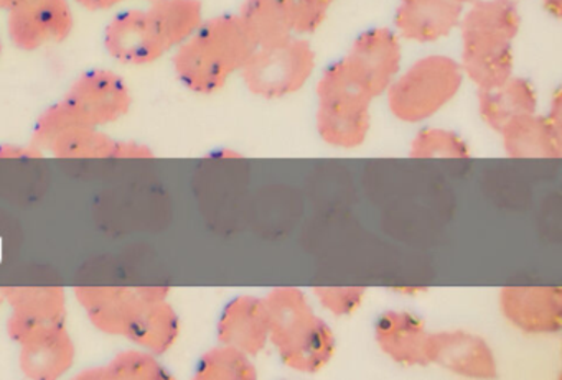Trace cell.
I'll return each mask as SVG.
<instances>
[{"instance_id":"52a82bcc","label":"cell","mask_w":562,"mask_h":380,"mask_svg":"<svg viewBox=\"0 0 562 380\" xmlns=\"http://www.w3.org/2000/svg\"><path fill=\"white\" fill-rule=\"evenodd\" d=\"M61 101L78 123L97 129L120 123L134 103L124 78L110 70H91L80 74Z\"/></svg>"},{"instance_id":"f1b7e54d","label":"cell","mask_w":562,"mask_h":380,"mask_svg":"<svg viewBox=\"0 0 562 380\" xmlns=\"http://www.w3.org/2000/svg\"><path fill=\"white\" fill-rule=\"evenodd\" d=\"M154 159L150 147L134 140H116L113 160H147Z\"/></svg>"},{"instance_id":"836d02e7","label":"cell","mask_w":562,"mask_h":380,"mask_svg":"<svg viewBox=\"0 0 562 380\" xmlns=\"http://www.w3.org/2000/svg\"><path fill=\"white\" fill-rule=\"evenodd\" d=\"M22 0H0V12H11L12 9L18 8L21 4Z\"/></svg>"},{"instance_id":"e0dca14e","label":"cell","mask_w":562,"mask_h":380,"mask_svg":"<svg viewBox=\"0 0 562 380\" xmlns=\"http://www.w3.org/2000/svg\"><path fill=\"white\" fill-rule=\"evenodd\" d=\"M499 133L512 159H561L562 130L546 116L531 113L515 117Z\"/></svg>"},{"instance_id":"277c9868","label":"cell","mask_w":562,"mask_h":380,"mask_svg":"<svg viewBox=\"0 0 562 380\" xmlns=\"http://www.w3.org/2000/svg\"><path fill=\"white\" fill-rule=\"evenodd\" d=\"M463 71L453 58L430 55L394 78L387 88V106L403 123L429 119L449 104L462 87Z\"/></svg>"},{"instance_id":"9a60e30c","label":"cell","mask_w":562,"mask_h":380,"mask_svg":"<svg viewBox=\"0 0 562 380\" xmlns=\"http://www.w3.org/2000/svg\"><path fill=\"white\" fill-rule=\"evenodd\" d=\"M462 14L453 0H401L394 24L406 41L430 44L456 31Z\"/></svg>"},{"instance_id":"83f0119b","label":"cell","mask_w":562,"mask_h":380,"mask_svg":"<svg viewBox=\"0 0 562 380\" xmlns=\"http://www.w3.org/2000/svg\"><path fill=\"white\" fill-rule=\"evenodd\" d=\"M314 295L330 313L347 316L360 308L367 290L363 287H317Z\"/></svg>"},{"instance_id":"2e32d148","label":"cell","mask_w":562,"mask_h":380,"mask_svg":"<svg viewBox=\"0 0 562 380\" xmlns=\"http://www.w3.org/2000/svg\"><path fill=\"white\" fill-rule=\"evenodd\" d=\"M218 339L248 356H258L269 341L265 298L238 297L229 301L218 321Z\"/></svg>"},{"instance_id":"3957f363","label":"cell","mask_w":562,"mask_h":380,"mask_svg":"<svg viewBox=\"0 0 562 380\" xmlns=\"http://www.w3.org/2000/svg\"><path fill=\"white\" fill-rule=\"evenodd\" d=\"M269 341L282 362L297 372H318L335 354L334 331L312 310L299 288L279 287L265 298Z\"/></svg>"},{"instance_id":"7402d4cb","label":"cell","mask_w":562,"mask_h":380,"mask_svg":"<svg viewBox=\"0 0 562 380\" xmlns=\"http://www.w3.org/2000/svg\"><path fill=\"white\" fill-rule=\"evenodd\" d=\"M238 19L256 48L276 47L294 37L285 0H245Z\"/></svg>"},{"instance_id":"ba28073f","label":"cell","mask_w":562,"mask_h":380,"mask_svg":"<svg viewBox=\"0 0 562 380\" xmlns=\"http://www.w3.org/2000/svg\"><path fill=\"white\" fill-rule=\"evenodd\" d=\"M9 314V337L19 346L67 326V291L61 287H2Z\"/></svg>"},{"instance_id":"d4e9b609","label":"cell","mask_w":562,"mask_h":380,"mask_svg":"<svg viewBox=\"0 0 562 380\" xmlns=\"http://www.w3.org/2000/svg\"><path fill=\"white\" fill-rule=\"evenodd\" d=\"M258 377L248 354L223 344L203 354L195 370L199 380H252Z\"/></svg>"},{"instance_id":"8992f818","label":"cell","mask_w":562,"mask_h":380,"mask_svg":"<svg viewBox=\"0 0 562 380\" xmlns=\"http://www.w3.org/2000/svg\"><path fill=\"white\" fill-rule=\"evenodd\" d=\"M314 68L312 45L292 37L276 47L256 48L239 73L252 94L265 100H279L302 90Z\"/></svg>"},{"instance_id":"4fadbf2b","label":"cell","mask_w":562,"mask_h":380,"mask_svg":"<svg viewBox=\"0 0 562 380\" xmlns=\"http://www.w3.org/2000/svg\"><path fill=\"white\" fill-rule=\"evenodd\" d=\"M426 357L427 364L470 379H492L498 372L495 353L488 343L467 331L429 333Z\"/></svg>"},{"instance_id":"d6a6232c","label":"cell","mask_w":562,"mask_h":380,"mask_svg":"<svg viewBox=\"0 0 562 380\" xmlns=\"http://www.w3.org/2000/svg\"><path fill=\"white\" fill-rule=\"evenodd\" d=\"M542 5H544L546 12H548L549 15H552V18H561V0H542Z\"/></svg>"},{"instance_id":"603a6c76","label":"cell","mask_w":562,"mask_h":380,"mask_svg":"<svg viewBox=\"0 0 562 380\" xmlns=\"http://www.w3.org/2000/svg\"><path fill=\"white\" fill-rule=\"evenodd\" d=\"M116 139L103 129L74 124L61 130L47 152L61 160H113Z\"/></svg>"},{"instance_id":"6da1fadb","label":"cell","mask_w":562,"mask_h":380,"mask_svg":"<svg viewBox=\"0 0 562 380\" xmlns=\"http://www.w3.org/2000/svg\"><path fill=\"white\" fill-rule=\"evenodd\" d=\"M203 24L200 0H149L130 9L104 28V48L117 64L147 67L183 44Z\"/></svg>"},{"instance_id":"e575fe53","label":"cell","mask_w":562,"mask_h":380,"mask_svg":"<svg viewBox=\"0 0 562 380\" xmlns=\"http://www.w3.org/2000/svg\"><path fill=\"white\" fill-rule=\"evenodd\" d=\"M453 2H457V4L465 5V4H473L475 0H453Z\"/></svg>"},{"instance_id":"4316f807","label":"cell","mask_w":562,"mask_h":380,"mask_svg":"<svg viewBox=\"0 0 562 380\" xmlns=\"http://www.w3.org/2000/svg\"><path fill=\"white\" fill-rule=\"evenodd\" d=\"M335 0H285L294 34H314L327 19Z\"/></svg>"},{"instance_id":"4dcf8cb0","label":"cell","mask_w":562,"mask_h":380,"mask_svg":"<svg viewBox=\"0 0 562 380\" xmlns=\"http://www.w3.org/2000/svg\"><path fill=\"white\" fill-rule=\"evenodd\" d=\"M85 11L90 12H104L111 11V9L117 8V5L130 2V0H74Z\"/></svg>"},{"instance_id":"8fae6325","label":"cell","mask_w":562,"mask_h":380,"mask_svg":"<svg viewBox=\"0 0 562 380\" xmlns=\"http://www.w3.org/2000/svg\"><path fill=\"white\" fill-rule=\"evenodd\" d=\"M75 19L70 0H22L8 12V34L22 51H37L70 37Z\"/></svg>"},{"instance_id":"9c48e42d","label":"cell","mask_w":562,"mask_h":380,"mask_svg":"<svg viewBox=\"0 0 562 380\" xmlns=\"http://www.w3.org/2000/svg\"><path fill=\"white\" fill-rule=\"evenodd\" d=\"M75 298L90 323L110 336H126L137 314L153 303L167 300L169 287H77Z\"/></svg>"},{"instance_id":"7a4b0ae2","label":"cell","mask_w":562,"mask_h":380,"mask_svg":"<svg viewBox=\"0 0 562 380\" xmlns=\"http://www.w3.org/2000/svg\"><path fill=\"white\" fill-rule=\"evenodd\" d=\"M256 50L238 15H220L203 24L173 50L177 80L195 94L218 93L241 71Z\"/></svg>"},{"instance_id":"30bf717a","label":"cell","mask_w":562,"mask_h":380,"mask_svg":"<svg viewBox=\"0 0 562 380\" xmlns=\"http://www.w3.org/2000/svg\"><path fill=\"white\" fill-rule=\"evenodd\" d=\"M348 77L371 97L386 93L400 73V38L390 28H373L355 41L350 54L340 60Z\"/></svg>"},{"instance_id":"5bb4252c","label":"cell","mask_w":562,"mask_h":380,"mask_svg":"<svg viewBox=\"0 0 562 380\" xmlns=\"http://www.w3.org/2000/svg\"><path fill=\"white\" fill-rule=\"evenodd\" d=\"M503 316L528 334H554L562 327L559 287H506L499 291Z\"/></svg>"},{"instance_id":"ffe728a7","label":"cell","mask_w":562,"mask_h":380,"mask_svg":"<svg viewBox=\"0 0 562 380\" xmlns=\"http://www.w3.org/2000/svg\"><path fill=\"white\" fill-rule=\"evenodd\" d=\"M538 94L529 81L512 77L488 90H479V111L483 123L499 133L509 120L536 113Z\"/></svg>"},{"instance_id":"ac0fdd59","label":"cell","mask_w":562,"mask_h":380,"mask_svg":"<svg viewBox=\"0 0 562 380\" xmlns=\"http://www.w3.org/2000/svg\"><path fill=\"white\" fill-rule=\"evenodd\" d=\"M426 326L406 311H390L376 324V343L394 362L403 366H427Z\"/></svg>"},{"instance_id":"8d00e7d4","label":"cell","mask_w":562,"mask_h":380,"mask_svg":"<svg viewBox=\"0 0 562 380\" xmlns=\"http://www.w3.org/2000/svg\"><path fill=\"white\" fill-rule=\"evenodd\" d=\"M2 51H4V42H2V35H0V58H2Z\"/></svg>"},{"instance_id":"cb8c5ba5","label":"cell","mask_w":562,"mask_h":380,"mask_svg":"<svg viewBox=\"0 0 562 380\" xmlns=\"http://www.w3.org/2000/svg\"><path fill=\"white\" fill-rule=\"evenodd\" d=\"M85 380H166L170 379L166 367L156 354L146 349L121 350L110 362L91 367L78 373Z\"/></svg>"},{"instance_id":"d6986e66","label":"cell","mask_w":562,"mask_h":380,"mask_svg":"<svg viewBox=\"0 0 562 380\" xmlns=\"http://www.w3.org/2000/svg\"><path fill=\"white\" fill-rule=\"evenodd\" d=\"M77 359V346L68 327L42 339L22 344L19 367L34 380H55L68 372Z\"/></svg>"},{"instance_id":"484cf974","label":"cell","mask_w":562,"mask_h":380,"mask_svg":"<svg viewBox=\"0 0 562 380\" xmlns=\"http://www.w3.org/2000/svg\"><path fill=\"white\" fill-rule=\"evenodd\" d=\"M411 157L419 160H467L470 159V150L465 140L452 130L429 127L414 137Z\"/></svg>"},{"instance_id":"d590c367","label":"cell","mask_w":562,"mask_h":380,"mask_svg":"<svg viewBox=\"0 0 562 380\" xmlns=\"http://www.w3.org/2000/svg\"><path fill=\"white\" fill-rule=\"evenodd\" d=\"M2 304H5V298L4 291H2V288H0V308H2Z\"/></svg>"},{"instance_id":"44dd1931","label":"cell","mask_w":562,"mask_h":380,"mask_svg":"<svg viewBox=\"0 0 562 380\" xmlns=\"http://www.w3.org/2000/svg\"><path fill=\"white\" fill-rule=\"evenodd\" d=\"M182 324L176 308L167 300L147 304L126 331V339L157 357L169 353L180 337Z\"/></svg>"},{"instance_id":"f546056e","label":"cell","mask_w":562,"mask_h":380,"mask_svg":"<svg viewBox=\"0 0 562 380\" xmlns=\"http://www.w3.org/2000/svg\"><path fill=\"white\" fill-rule=\"evenodd\" d=\"M45 153L37 147L21 146V143H4L0 146V160H42Z\"/></svg>"},{"instance_id":"5b68a950","label":"cell","mask_w":562,"mask_h":380,"mask_svg":"<svg viewBox=\"0 0 562 380\" xmlns=\"http://www.w3.org/2000/svg\"><path fill=\"white\" fill-rule=\"evenodd\" d=\"M317 130L324 142L357 149L370 133L371 97L348 77L341 61L331 65L317 84Z\"/></svg>"},{"instance_id":"1f68e13d","label":"cell","mask_w":562,"mask_h":380,"mask_svg":"<svg viewBox=\"0 0 562 380\" xmlns=\"http://www.w3.org/2000/svg\"><path fill=\"white\" fill-rule=\"evenodd\" d=\"M549 120L558 127L559 130H562L561 124V93H555L554 97L551 101V111H549L548 116Z\"/></svg>"},{"instance_id":"7c38bea8","label":"cell","mask_w":562,"mask_h":380,"mask_svg":"<svg viewBox=\"0 0 562 380\" xmlns=\"http://www.w3.org/2000/svg\"><path fill=\"white\" fill-rule=\"evenodd\" d=\"M462 31L463 74L479 90L498 87L513 77V38L502 32L486 28H460Z\"/></svg>"}]
</instances>
